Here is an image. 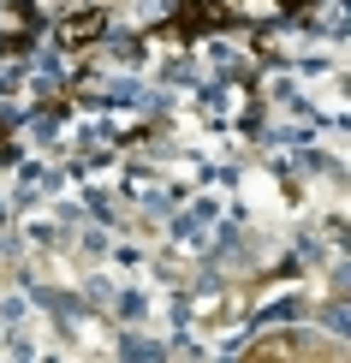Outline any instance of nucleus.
I'll return each instance as SVG.
<instances>
[{"label": "nucleus", "instance_id": "f257e3e1", "mask_svg": "<svg viewBox=\"0 0 351 363\" xmlns=\"http://www.w3.org/2000/svg\"><path fill=\"white\" fill-rule=\"evenodd\" d=\"M286 315H298V298H280V304H268L256 322H286Z\"/></svg>", "mask_w": 351, "mask_h": 363}, {"label": "nucleus", "instance_id": "f03ea898", "mask_svg": "<svg viewBox=\"0 0 351 363\" xmlns=\"http://www.w3.org/2000/svg\"><path fill=\"white\" fill-rule=\"evenodd\" d=\"M119 352H126V357H161V345L155 340H126Z\"/></svg>", "mask_w": 351, "mask_h": 363}]
</instances>
